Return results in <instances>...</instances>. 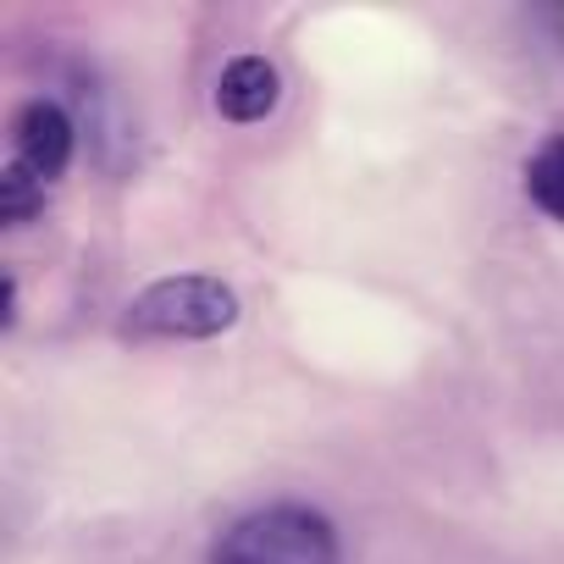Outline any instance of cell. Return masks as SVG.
<instances>
[{
  "instance_id": "obj_6",
  "label": "cell",
  "mask_w": 564,
  "mask_h": 564,
  "mask_svg": "<svg viewBox=\"0 0 564 564\" xmlns=\"http://www.w3.org/2000/svg\"><path fill=\"white\" fill-rule=\"evenodd\" d=\"M40 210H45V177L29 172L12 155L7 166H0V221H7V227H29Z\"/></svg>"
},
{
  "instance_id": "obj_1",
  "label": "cell",
  "mask_w": 564,
  "mask_h": 564,
  "mask_svg": "<svg viewBox=\"0 0 564 564\" xmlns=\"http://www.w3.org/2000/svg\"><path fill=\"white\" fill-rule=\"evenodd\" d=\"M210 564H338V531L322 509L265 503L221 531Z\"/></svg>"
},
{
  "instance_id": "obj_4",
  "label": "cell",
  "mask_w": 564,
  "mask_h": 564,
  "mask_svg": "<svg viewBox=\"0 0 564 564\" xmlns=\"http://www.w3.org/2000/svg\"><path fill=\"white\" fill-rule=\"evenodd\" d=\"M282 100V78L265 56H238L216 78V111L227 122H265Z\"/></svg>"
},
{
  "instance_id": "obj_2",
  "label": "cell",
  "mask_w": 564,
  "mask_h": 564,
  "mask_svg": "<svg viewBox=\"0 0 564 564\" xmlns=\"http://www.w3.org/2000/svg\"><path fill=\"white\" fill-rule=\"evenodd\" d=\"M238 322V294L221 276H166L128 305L133 338H216Z\"/></svg>"
},
{
  "instance_id": "obj_5",
  "label": "cell",
  "mask_w": 564,
  "mask_h": 564,
  "mask_svg": "<svg viewBox=\"0 0 564 564\" xmlns=\"http://www.w3.org/2000/svg\"><path fill=\"white\" fill-rule=\"evenodd\" d=\"M525 194L542 216L564 221V133L542 139V150L525 161Z\"/></svg>"
},
{
  "instance_id": "obj_3",
  "label": "cell",
  "mask_w": 564,
  "mask_h": 564,
  "mask_svg": "<svg viewBox=\"0 0 564 564\" xmlns=\"http://www.w3.org/2000/svg\"><path fill=\"white\" fill-rule=\"evenodd\" d=\"M12 144H18V161L51 183V177L67 172L73 144H78V128H73V117L56 100H29L12 117Z\"/></svg>"
},
{
  "instance_id": "obj_7",
  "label": "cell",
  "mask_w": 564,
  "mask_h": 564,
  "mask_svg": "<svg viewBox=\"0 0 564 564\" xmlns=\"http://www.w3.org/2000/svg\"><path fill=\"white\" fill-rule=\"evenodd\" d=\"M18 322V276L7 271L0 276V327H12Z\"/></svg>"
}]
</instances>
